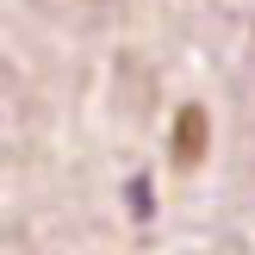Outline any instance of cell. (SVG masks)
<instances>
[{
  "instance_id": "cell-2",
  "label": "cell",
  "mask_w": 255,
  "mask_h": 255,
  "mask_svg": "<svg viewBox=\"0 0 255 255\" xmlns=\"http://www.w3.org/2000/svg\"><path fill=\"white\" fill-rule=\"evenodd\" d=\"M131 212H137V218H149V181H131Z\"/></svg>"
},
{
  "instance_id": "cell-1",
  "label": "cell",
  "mask_w": 255,
  "mask_h": 255,
  "mask_svg": "<svg viewBox=\"0 0 255 255\" xmlns=\"http://www.w3.org/2000/svg\"><path fill=\"white\" fill-rule=\"evenodd\" d=\"M199 156H206V112H199V106H181V119H174V162L193 168Z\"/></svg>"
}]
</instances>
